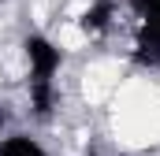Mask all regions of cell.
I'll use <instances>...</instances> for the list:
<instances>
[{
  "label": "cell",
  "instance_id": "1",
  "mask_svg": "<svg viewBox=\"0 0 160 156\" xmlns=\"http://www.w3.org/2000/svg\"><path fill=\"white\" fill-rule=\"evenodd\" d=\"M22 60H26V100L38 119H48L60 97V71H63V48L48 34H26L22 37Z\"/></svg>",
  "mask_w": 160,
  "mask_h": 156
},
{
  "label": "cell",
  "instance_id": "2",
  "mask_svg": "<svg viewBox=\"0 0 160 156\" xmlns=\"http://www.w3.org/2000/svg\"><path fill=\"white\" fill-rule=\"evenodd\" d=\"M134 15V60L142 67H160V0H130Z\"/></svg>",
  "mask_w": 160,
  "mask_h": 156
},
{
  "label": "cell",
  "instance_id": "3",
  "mask_svg": "<svg viewBox=\"0 0 160 156\" xmlns=\"http://www.w3.org/2000/svg\"><path fill=\"white\" fill-rule=\"evenodd\" d=\"M116 26V0H89L78 15V30L86 37H104Z\"/></svg>",
  "mask_w": 160,
  "mask_h": 156
},
{
  "label": "cell",
  "instance_id": "4",
  "mask_svg": "<svg viewBox=\"0 0 160 156\" xmlns=\"http://www.w3.org/2000/svg\"><path fill=\"white\" fill-rule=\"evenodd\" d=\"M0 156H52V153L30 134H8L0 141Z\"/></svg>",
  "mask_w": 160,
  "mask_h": 156
},
{
  "label": "cell",
  "instance_id": "5",
  "mask_svg": "<svg viewBox=\"0 0 160 156\" xmlns=\"http://www.w3.org/2000/svg\"><path fill=\"white\" fill-rule=\"evenodd\" d=\"M89 156H97V153H89Z\"/></svg>",
  "mask_w": 160,
  "mask_h": 156
}]
</instances>
